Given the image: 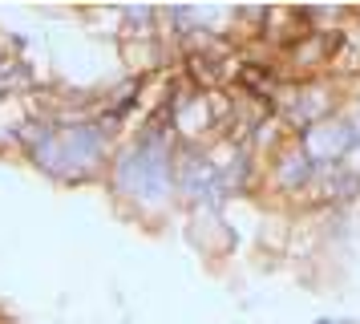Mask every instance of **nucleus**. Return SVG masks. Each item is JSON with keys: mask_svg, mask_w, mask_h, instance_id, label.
<instances>
[{"mask_svg": "<svg viewBox=\"0 0 360 324\" xmlns=\"http://www.w3.org/2000/svg\"><path fill=\"white\" fill-rule=\"evenodd\" d=\"M311 178H316V166L308 162V154L300 150V142L295 146H283L279 150V158L271 162V182H276L279 191H308Z\"/></svg>", "mask_w": 360, "mask_h": 324, "instance_id": "obj_1", "label": "nucleus"}]
</instances>
